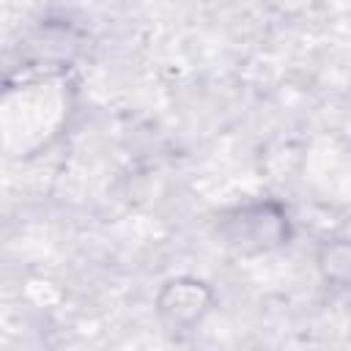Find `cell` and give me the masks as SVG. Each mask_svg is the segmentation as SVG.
<instances>
[{
    "instance_id": "2",
    "label": "cell",
    "mask_w": 351,
    "mask_h": 351,
    "mask_svg": "<svg viewBox=\"0 0 351 351\" xmlns=\"http://www.w3.org/2000/svg\"><path fill=\"white\" fill-rule=\"evenodd\" d=\"M217 307V291L208 280L195 274L167 277L154 293V310L159 324L170 335L195 332Z\"/></svg>"
},
{
    "instance_id": "1",
    "label": "cell",
    "mask_w": 351,
    "mask_h": 351,
    "mask_svg": "<svg viewBox=\"0 0 351 351\" xmlns=\"http://www.w3.org/2000/svg\"><path fill=\"white\" fill-rule=\"evenodd\" d=\"M214 236L228 252L239 258H255L288 247L296 236V228L282 200L258 197L219 211L214 219Z\"/></svg>"
},
{
    "instance_id": "3",
    "label": "cell",
    "mask_w": 351,
    "mask_h": 351,
    "mask_svg": "<svg viewBox=\"0 0 351 351\" xmlns=\"http://www.w3.org/2000/svg\"><path fill=\"white\" fill-rule=\"evenodd\" d=\"M313 261L318 277L326 285L337 291H351V236H329L318 241Z\"/></svg>"
}]
</instances>
